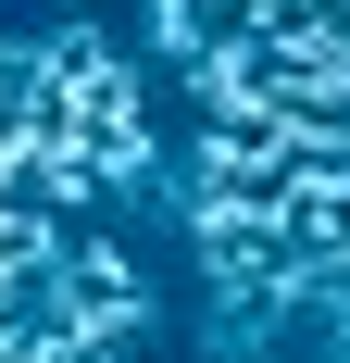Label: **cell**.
<instances>
[{
  "label": "cell",
  "instance_id": "6da1fadb",
  "mask_svg": "<svg viewBox=\"0 0 350 363\" xmlns=\"http://www.w3.org/2000/svg\"><path fill=\"white\" fill-rule=\"evenodd\" d=\"M63 313L101 338H163V276L125 251V225H63Z\"/></svg>",
  "mask_w": 350,
  "mask_h": 363
},
{
  "label": "cell",
  "instance_id": "7a4b0ae2",
  "mask_svg": "<svg viewBox=\"0 0 350 363\" xmlns=\"http://www.w3.org/2000/svg\"><path fill=\"white\" fill-rule=\"evenodd\" d=\"M201 50H213V13H201V0H138V63L150 75H188Z\"/></svg>",
  "mask_w": 350,
  "mask_h": 363
}]
</instances>
